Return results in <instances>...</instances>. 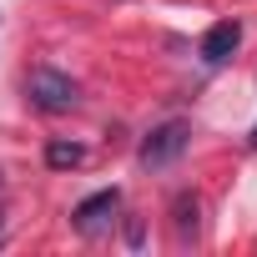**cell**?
Listing matches in <instances>:
<instances>
[{"instance_id": "6da1fadb", "label": "cell", "mask_w": 257, "mask_h": 257, "mask_svg": "<svg viewBox=\"0 0 257 257\" xmlns=\"http://www.w3.org/2000/svg\"><path fill=\"white\" fill-rule=\"evenodd\" d=\"M26 96H31V106H41V111H71V106L81 101L76 81H71L66 71H51V66H36V71H31Z\"/></svg>"}, {"instance_id": "7a4b0ae2", "label": "cell", "mask_w": 257, "mask_h": 257, "mask_svg": "<svg viewBox=\"0 0 257 257\" xmlns=\"http://www.w3.org/2000/svg\"><path fill=\"white\" fill-rule=\"evenodd\" d=\"M187 137H192L187 121H162L157 132H147V142H142V167H147V172L172 167V162L187 152Z\"/></svg>"}, {"instance_id": "3957f363", "label": "cell", "mask_w": 257, "mask_h": 257, "mask_svg": "<svg viewBox=\"0 0 257 257\" xmlns=\"http://www.w3.org/2000/svg\"><path fill=\"white\" fill-rule=\"evenodd\" d=\"M237 46H242V26H237V21H217V26L202 36V46H197V51H202V61H207V66H222V61H232V51H237Z\"/></svg>"}, {"instance_id": "277c9868", "label": "cell", "mask_w": 257, "mask_h": 257, "mask_svg": "<svg viewBox=\"0 0 257 257\" xmlns=\"http://www.w3.org/2000/svg\"><path fill=\"white\" fill-rule=\"evenodd\" d=\"M121 207V192L116 187H106V192H96V197H86L76 212H71V222L81 227V232H96L101 222H111V212Z\"/></svg>"}, {"instance_id": "5b68a950", "label": "cell", "mask_w": 257, "mask_h": 257, "mask_svg": "<svg viewBox=\"0 0 257 257\" xmlns=\"http://www.w3.org/2000/svg\"><path fill=\"white\" fill-rule=\"evenodd\" d=\"M172 227H177L182 242L197 237V227H202V202H197V192H177V202H172Z\"/></svg>"}, {"instance_id": "8992f818", "label": "cell", "mask_w": 257, "mask_h": 257, "mask_svg": "<svg viewBox=\"0 0 257 257\" xmlns=\"http://www.w3.org/2000/svg\"><path fill=\"white\" fill-rule=\"evenodd\" d=\"M46 162H51L56 172L81 167V162H86V147H81V142H51V147H46Z\"/></svg>"}, {"instance_id": "52a82bcc", "label": "cell", "mask_w": 257, "mask_h": 257, "mask_svg": "<svg viewBox=\"0 0 257 257\" xmlns=\"http://www.w3.org/2000/svg\"><path fill=\"white\" fill-rule=\"evenodd\" d=\"M252 147H257V126H252Z\"/></svg>"}]
</instances>
